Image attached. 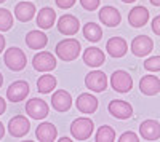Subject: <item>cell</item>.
<instances>
[{
  "instance_id": "33",
  "label": "cell",
  "mask_w": 160,
  "mask_h": 142,
  "mask_svg": "<svg viewBox=\"0 0 160 142\" xmlns=\"http://www.w3.org/2000/svg\"><path fill=\"white\" fill-rule=\"evenodd\" d=\"M152 31H154V34H157V35H160V15H157L154 19H152Z\"/></svg>"
},
{
  "instance_id": "11",
  "label": "cell",
  "mask_w": 160,
  "mask_h": 142,
  "mask_svg": "<svg viewBox=\"0 0 160 142\" xmlns=\"http://www.w3.org/2000/svg\"><path fill=\"white\" fill-rule=\"evenodd\" d=\"M152 48H154V42L148 35H138V37L133 38V42H131V51H133V54L138 56V58L148 56L152 51Z\"/></svg>"
},
{
  "instance_id": "3",
  "label": "cell",
  "mask_w": 160,
  "mask_h": 142,
  "mask_svg": "<svg viewBox=\"0 0 160 142\" xmlns=\"http://www.w3.org/2000/svg\"><path fill=\"white\" fill-rule=\"evenodd\" d=\"M95 130V125L90 118H75L71 125V134L77 140H87Z\"/></svg>"
},
{
  "instance_id": "34",
  "label": "cell",
  "mask_w": 160,
  "mask_h": 142,
  "mask_svg": "<svg viewBox=\"0 0 160 142\" xmlns=\"http://www.w3.org/2000/svg\"><path fill=\"white\" fill-rule=\"evenodd\" d=\"M5 109H7V102H5L3 97H0V115L5 112Z\"/></svg>"
},
{
  "instance_id": "14",
  "label": "cell",
  "mask_w": 160,
  "mask_h": 142,
  "mask_svg": "<svg viewBox=\"0 0 160 142\" xmlns=\"http://www.w3.org/2000/svg\"><path fill=\"white\" fill-rule=\"evenodd\" d=\"M99 21L104 26H108V27H115L122 21V15L114 7H102L99 10Z\"/></svg>"
},
{
  "instance_id": "29",
  "label": "cell",
  "mask_w": 160,
  "mask_h": 142,
  "mask_svg": "<svg viewBox=\"0 0 160 142\" xmlns=\"http://www.w3.org/2000/svg\"><path fill=\"white\" fill-rule=\"evenodd\" d=\"M144 69L149 72H158L160 70V56H152L144 61Z\"/></svg>"
},
{
  "instance_id": "36",
  "label": "cell",
  "mask_w": 160,
  "mask_h": 142,
  "mask_svg": "<svg viewBox=\"0 0 160 142\" xmlns=\"http://www.w3.org/2000/svg\"><path fill=\"white\" fill-rule=\"evenodd\" d=\"M3 134H5V126H3V123L0 121V139L3 137Z\"/></svg>"
},
{
  "instance_id": "18",
  "label": "cell",
  "mask_w": 160,
  "mask_h": 142,
  "mask_svg": "<svg viewBox=\"0 0 160 142\" xmlns=\"http://www.w3.org/2000/svg\"><path fill=\"white\" fill-rule=\"evenodd\" d=\"M139 89L146 96H155L160 93V78L155 75H144L139 82Z\"/></svg>"
},
{
  "instance_id": "17",
  "label": "cell",
  "mask_w": 160,
  "mask_h": 142,
  "mask_svg": "<svg viewBox=\"0 0 160 142\" xmlns=\"http://www.w3.org/2000/svg\"><path fill=\"white\" fill-rule=\"evenodd\" d=\"M104 61H106L104 53L98 46H88L83 51V62L88 67H99L104 64Z\"/></svg>"
},
{
  "instance_id": "9",
  "label": "cell",
  "mask_w": 160,
  "mask_h": 142,
  "mask_svg": "<svg viewBox=\"0 0 160 142\" xmlns=\"http://www.w3.org/2000/svg\"><path fill=\"white\" fill-rule=\"evenodd\" d=\"M26 96H29V85L24 80L13 82L7 89V99L10 102H21L26 99Z\"/></svg>"
},
{
  "instance_id": "28",
  "label": "cell",
  "mask_w": 160,
  "mask_h": 142,
  "mask_svg": "<svg viewBox=\"0 0 160 142\" xmlns=\"http://www.w3.org/2000/svg\"><path fill=\"white\" fill-rule=\"evenodd\" d=\"M13 26V15L7 8H0V31L7 32Z\"/></svg>"
},
{
  "instance_id": "30",
  "label": "cell",
  "mask_w": 160,
  "mask_h": 142,
  "mask_svg": "<svg viewBox=\"0 0 160 142\" xmlns=\"http://www.w3.org/2000/svg\"><path fill=\"white\" fill-rule=\"evenodd\" d=\"M80 3L87 11H95L99 7V0H80Z\"/></svg>"
},
{
  "instance_id": "15",
  "label": "cell",
  "mask_w": 160,
  "mask_h": 142,
  "mask_svg": "<svg viewBox=\"0 0 160 142\" xmlns=\"http://www.w3.org/2000/svg\"><path fill=\"white\" fill-rule=\"evenodd\" d=\"M139 134L144 140L160 139V123L155 120H146L139 125Z\"/></svg>"
},
{
  "instance_id": "32",
  "label": "cell",
  "mask_w": 160,
  "mask_h": 142,
  "mask_svg": "<svg viewBox=\"0 0 160 142\" xmlns=\"http://www.w3.org/2000/svg\"><path fill=\"white\" fill-rule=\"evenodd\" d=\"M58 8H62V10H68L71 7H74V3L77 2V0H55Z\"/></svg>"
},
{
  "instance_id": "22",
  "label": "cell",
  "mask_w": 160,
  "mask_h": 142,
  "mask_svg": "<svg viewBox=\"0 0 160 142\" xmlns=\"http://www.w3.org/2000/svg\"><path fill=\"white\" fill-rule=\"evenodd\" d=\"M48 43V37L45 32L40 31H31L26 35V45H28L31 50H42L45 48Z\"/></svg>"
},
{
  "instance_id": "20",
  "label": "cell",
  "mask_w": 160,
  "mask_h": 142,
  "mask_svg": "<svg viewBox=\"0 0 160 142\" xmlns=\"http://www.w3.org/2000/svg\"><path fill=\"white\" fill-rule=\"evenodd\" d=\"M149 19V11L146 7H135L128 13V22L133 27H142L148 24Z\"/></svg>"
},
{
  "instance_id": "16",
  "label": "cell",
  "mask_w": 160,
  "mask_h": 142,
  "mask_svg": "<svg viewBox=\"0 0 160 142\" xmlns=\"http://www.w3.org/2000/svg\"><path fill=\"white\" fill-rule=\"evenodd\" d=\"M127 50H128V45L125 42V38H122V37H112L108 40V43H106V51L109 53L111 58L125 56Z\"/></svg>"
},
{
  "instance_id": "10",
  "label": "cell",
  "mask_w": 160,
  "mask_h": 142,
  "mask_svg": "<svg viewBox=\"0 0 160 142\" xmlns=\"http://www.w3.org/2000/svg\"><path fill=\"white\" fill-rule=\"evenodd\" d=\"M109 113L112 115V117L118 118V120H127L130 118L131 115H133V107L130 102L127 101H122V99H114L109 102Z\"/></svg>"
},
{
  "instance_id": "7",
  "label": "cell",
  "mask_w": 160,
  "mask_h": 142,
  "mask_svg": "<svg viewBox=\"0 0 160 142\" xmlns=\"http://www.w3.org/2000/svg\"><path fill=\"white\" fill-rule=\"evenodd\" d=\"M31 130V121L22 117V115H15L10 121H8V133L13 137H24Z\"/></svg>"
},
{
  "instance_id": "1",
  "label": "cell",
  "mask_w": 160,
  "mask_h": 142,
  "mask_svg": "<svg viewBox=\"0 0 160 142\" xmlns=\"http://www.w3.org/2000/svg\"><path fill=\"white\" fill-rule=\"evenodd\" d=\"M80 42L75 40V38H64V40L58 42L56 45V54L59 59L69 62L78 58L80 54Z\"/></svg>"
},
{
  "instance_id": "35",
  "label": "cell",
  "mask_w": 160,
  "mask_h": 142,
  "mask_svg": "<svg viewBox=\"0 0 160 142\" xmlns=\"http://www.w3.org/2000/svg\"><path fill=\"white\" fill-rule=\"evenodd\" d=\"M3 48H5V37L0 34V53L3 51Z\"/></svg>"
},
{
  "instance_id": "31",
  "label": "cell",
  "mask_w": 160,
  "mask_h": 142,
  "mask_svg": "<svg viewBox=\"0 0 160 142\" xmlns=\"http://www.w3.org/2000/svg\"><path fill=\"white\" fill-rule=\"evenodd\" d=\"M138 140H139V137L133 131H127L118 137V142H138Z\"/></svg>"
},
{
  "instance_id": "40",
  "label": "cell",
  "mask_w": 160,
  "mask_h": 142,
  "mask_svg": "<svg viewBox=\"0 0 160 142\" xmlns=\"http://www.w3.org/2000/svg\"><path fill=\"white\" fill-rule=\"evenodd\" d=\"M2 83H3V75L0 73V86H2Z\"/></svg>"
},
{
  "instance_id": "23",
  "label": "cell",
  "mask_w": 160,
  "mask_h": 142,
  "mask_svg": "<svg viewBox=\"0 0 160 142\" xmlns=\"http://www.w3.org/2000/svg\"><path fill=\"white\" fill-rule=\"evenodd\" d=\"M37 26L40 29H50L55 26V21H56V13L53 8H42L38 11V15H37Z\"/></svg>"
},
{
  "instance_id": "24",
  "label": "cell",
  "mask_w": 160,
  "mask_h": 142,
  "mask_svg": "<svg viewBox=\"0 0 160 142\" xmlns=\"http://www.w3.org/2000/svg\"><path fill=\"white\" fill-rule=\"evenodd\" d=\"M34 15H35V5L31 3V2H19L15 7V16L21 22L31 21L34 18Z\"/></svg>"
},
{
  "instance_id": "19",
  "label": "cell",
  "mask_w": 160,
  "mask_h": 142,
  "mask_svg": "<svg viewBox=\"0 0 160 142\" xmlns=\"http://www.w3.org/2000/svg\"><path fill=\"white\" fill-rule=\"evenodd\" d=\"M77 109L83 113H95L98 109V99L90 93H82L77 97Z\"/></svg>"
},
{
  "instance_id": "41",
  "label": "cell",
  "mask_w": 160,
  "mask_h": 142,
  "mask_svg": "<svg viewBox=\"0 0 160 142\" xmlns=\"http://www.w3.org/2000/svg\"><path fill=\"white\" fill-rule=\"evenodd\" d=\"M3 2H5V0H0V3H3Z\"/></svg>"
},
{
  "instance_id": "27",
  "label": "cell",
  "mask_w": 160,
  "mask_h": 142,
  "mask_svg": "<svg viewBox=\"0 0 160 142\" xmlns=\"http://www.w3.org/2000/svg\"><path fill=\"white\" fill-rule=\"evenodd\" d=\"M96 142H114L115 140V131L114 128L104 125V126H99L98 131H96V136H95Z\"/></svg>"
},
{
  "instance_id": "26",
  "label": "cell",
  "mask_w": 160,
  "mask_h": 142,
  "mask_svg": "<svg viewBox=\"0 0 160 142\" xmlns=\"http://www.w3.org/2000/svg\"><path fill=\"white\" fill-rule=\"evenodd\" d=\"M83 37L87 38L88 42L91 43H96L102 38V29L96 22H87L83 26Z\"/></svg>"
},
{
  "instance_id": "8",
  "label": "cell",
  "mask_w": 160,
  "mask_h": 142,
  "mask_svg": "<svg viewBox=\"0 0 160 142\" xmlns=\"http://www.w3.org/2000/svg\"><path fill=\"white\" fill-rule=\"evenodd\" d=\"M32 67L38 72H50L55 70L56 67V58L53 56L48 51H42V53H37L32 59Z\"/></svg>"
},
{
  "instance_id": "13",
  "label": "cell",
  "mask_w": 160,
  "mask_h": 142,
  "mask_svg": "<svg viewBox=\"0 0 160 142\" xmlns=\"http://www.w3.org/2000/svg\"><path fill=\"white\" fill-rule=\"evenodd\" d=\"M51 106L56 112H68L72 106V97L66 89H58L51 96Z\"/></svg>"
},
{
  "instance_id": "38",
  "label": "cell",
  "mask_w": 160,
  "mask_h": 142,
  "mask_svg": "<svg viewBox=\"0 0 160 142\" xmlns=\"http://www.w3.org/2000/svg\"><path fill=\"white\" fill-rule=\"evenodd\" d=\"M59 140H61V142H69V140H71V139H69V137H61V139H59Z\"/></svg>"
},
{
  "instance_id": "5",
  "label": "cell",
  "mask_w": 160,
  "mask_h": 142,
  "mask_svg": "<svg viewBox=\"0 0 160 142\" xmlns=\"http://www.w3.org/2000/svg\"><path fill=\"white\" fill-rule=\"evenodd\" d=\"M48 112H50L48 104L40 97H32V99L28 101V104H26V113H28L32 120H43L48 115Z\"/></svg>"
},
{
  "instance_id": "39",
  "label": "cell",
  "mask_w": 160,
  "mask_h": 142,
  "mask_svg": "<svg viewBox=\"0 0 160 142\" xmlns=\"http://www.w3.org/2000/svg\"><path fill=\"white\" fill-rule=\"evenodd\" d=\"M122 2H123V3H133L135 0H122Z\"/></svg>"
},
{
  "instance_id": "25",
  "label": "cell",
  "mask_w": 160,
  "mask_h": 142,
  "mask_svg": "<svg viewBox=\"0 0 160 142\" xmlns=\"http://www.w3.org/2000/svg\"><path fill=\"white\" fill-rule=\"evenodd\" d=\"M55 88H56V77L51 75V73H48V72H45V73L37 80V89H38V93H42V94L51 93Z\"/></svg>"
},
{
  "instance_id": "2",
  "label": "cell",
  "mask_w": 160,
  "mask_h": 142,
  "mask_svg": "<svg viewBox=\"0 0 160 142\" xmlns=\"http://www.w3.org/2000/svg\"><path fill=\"white\" fill-rule=\"evenodd\" d=\"M3 62H5V66L10 70L19 72V70H22L26 67V64H28V58H26L24 51L21 48L11 46V48H7V51H5Z\"/></svg>"
},
{
  "instance_id": "21",
  "label": "cell",
  "mask_w": 160,
  "mask_h": 142,
  "mask_svg": "<svg viewBox=\"0 0 160 142\" xmlns=\"http://www.w3.org/2000/svg\"><path fill=\"white\" fill-rule=\"evenodd\" d=\"M35 136L40 142H53L56 140L58 137V131H56V126L53 123H40L35 130Z\"/></svg>"
},
{
  "instance_id": "37",
  "label": "cell",
  "mask_w": 160,
  "mask_h": 142,
  "mask_svg": "<svg viewBox=\"0 0 160 142\" xmlns=\"http://www.w3.org/2000/svg\"><path fill=\"white\" fill-rule=\"evenodd\" d=\"M151 3L155 5V7H160V0H151Z\"/></svg>"
},
{
  "instance_id": "6",
  "label": "cell",
  "mask_w": 160,
  "mask_h": 142,
  "mask_svg": "<svg viewBox=\"0 0 160 142\" xmlns=\"http://www.w3.org/2000/svg\"><path fill=\"white\" fill-rule=\"evenodd\" d=\"M85 86L90 91L101 93L108 88V77H106V73L101 72V70H91L85 77Z\"/></svg>"
},
{
  "instance_id": "4",
  "label": "cell",
  "mask_w": 160,
  "mask_h": 142,
  "mask_svg": "<svg viewBox=\"0 0 160 142\" xmlns=\"http://www.w3.org/2000/svg\"><path fill=\"white\" fill-rule=\"evenodd\" d=\"M111 86L117 93H128L133 88V78L125 70H115L111 75Z\"/></svg>"
},
{
  "instance_id": "12",
  "label": "cell",
  "mask_w": 160,
  "mask_h": 142,
  "mask_svg": "<svg viewBox=\"0 0 160 142\" xmlns=\"http://www.w3.org/2000/svg\"><path fill=\"white\" fill-rule=\"evenodd\" d=\"M78 29H80V22H78V19L75 18V16H72V15H62L59 19H58V31H59V34H62V35H74V34H77L78 32Z\"/></svg>"
}]
</instances>
